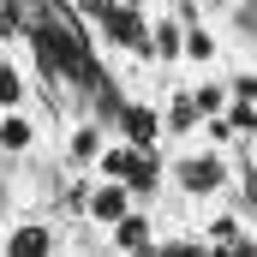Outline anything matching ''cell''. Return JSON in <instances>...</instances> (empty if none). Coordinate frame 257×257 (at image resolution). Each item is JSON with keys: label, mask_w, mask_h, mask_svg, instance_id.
<instances>
[{"label": "cell", "mask_w": 257, "mask_h": 257, "mask_svg": "<svg viewBox=\"0 0 257 257\" xmlns=\"http://www.w3.org/2000/svg\"><path fill=\"white\" fill-rule=\"evenodd\" d=\"M132 203H138V192H132L126 180H102V174H96V180L84 186V203H78V209H84V221H96V227L108 233Z\"/></svg>", "instance_id": "cell-2"}, {"label": "cell", "mask_w": 257, "mask_h": 257, "mask_svg": "<svg viewBox=\"0 0 257 257\" xmlns=\"http://www.w3.org/2000/svg\"><path fill=\"white\" fill-rule=\"evenodd\" d=\"M156 239H162V227H156V215H150L144 203H132L126 215L108 227V245H114V251H150Z\"/></svg>", "instance_id": "cell-4"}, {"label": "cell", "mask_w": 257, "mask_h": 257, "mask_svg": "<svg viewBox=\"0 0 257 257\" xmlns=\"http://www.w3.org/2000/svg\"><path fill=\"white\" fill-rule=\"evenodd\" d=\"M197 126H203V114H197V102H192V90H180V96H168L162 102V138H197Z\"/></svg>", "instance_id": "cell-9"}, {"label": "cell", "mask_w": 257, "mask_h": 257, "mask_svg": "<svg viewBox=\"0 0 257 257\" xmlns=\"http://www.w3.org/2000/svg\"><path fill=\"white\" fill-rule=\"evenodd\" d=\"M221 84H227V102H257V72H245V66L227 72Z\"/></svg>", "instance_id": "cell-15"}, {"label": "cell", "mask_w": 257, "mask_h": 257, "mask_svg": "<svg viewBox=\"0 0 257 257\" xmlns=\"http://www.w3.org/2000/svg\"><path fill=\"white\" fill-rule=\"evenodd\" d=\"M120 138L156 150V144H162V102H126V114H120Z\"/></svg>", "instance_id": "cell-7"}, {"label": "cell", "mask_w": 257, "mask_h": 257, "mask_svg": "<svg viewBox=\"0 0 257 257\" xmlns=\"http://www.w3.org/2000/svg\"><path fill=\"white\" fill-rule=\"evenodd\" d=\"M221 126H227V144H233V138L251 144L257 138V102H227V108H221Z\"/></svg>", "instance_id": "cell-13"}, {"label": "cell", "mask_w": 257, "mask_h": 257, "mask_svg": "<svg viewBox=\"0 0 257 257\" xmlns=\"http://www.w3.org/2000/svg\"><path fill=\"white\" fill-rule=\"evenodd\" d=\"M120 6H156V0H120Z\"/></svg>", "instance_id": "cell-16"}, {"label": "cell", "mask_w": 257, "mask_h": 257, "mask_svg": "<svg viewBox=\"0 0 257 257\" xmlns=\"http://www.w3.org/2000/svg\"><path fill=\"white\" fill-rule=\"evenodd\" d=\"M215 54H221L215 30H203V24H186V36H180V60H192V66H215Z\"/></svg>", "instance_id": "cell-12"}, {"label": "cell", "mask_w": 257, "mask_h": 257, "mask_svg": "<svg viewBox=\"0 0 257 257\" xmlns=\"http://www.w3.org/2000/svg\"><path fill=\"white\" fill-rule=\"evenodd\" d=\"M192 102H197V114H221L227 108V84L221 78H203V84H192Z\"/></svg>", "instance_id": "cell-14"}, {"label": "cell", "mask_w": 257, "mask_h": 257, "mask_svg": "<svg viewBox=\"0 0 257 257\" xmlns=\"http://www.w3.org/2000/svg\"><path fill=\"white\" fill-rule=\"evenodd\" d=\"M36 114H30V102L24 108H0V156H30L36 150Z\"/></svg>", "instance_id": "cell-6"}, {"label": "cell", "mask_w": 257, "mask_h": 257, "mask_svg": "<svg viewBox=\"0 0 257 257\" xmlns=\"http://www.w3.org/2000/svg\"><path fill=\"white\" fill-rule=\"evenodd\" d=\"M30 102V72L18 66V54H0V108H24Z\"/></svg>", "instance_id": "cell-11"}, {"label": "cell", "mask_w": 257, "mask_h": 257, "mask_svg": "<svg viewBox=\"0 0 257 257\" xmlns=\"http://www.w3.org/2000/svg\"><path fill=\"white\" fill-rule=\"evenodd\" d=\"M168 180H174V192L192 197V203H215V197L233 186V162H227V150L221 144H197V138H186V150L168 162Z\"/></svg>", "instance_id": "cell-1"}, {"label": "cell", "mask_w": 257, "mask_h": 257, "mask_svg": "<svg viewBox=\"0 0 257 257\" xmlns=\"http://www.w3.org/2000/svg\"><path fill=\"white\" fill-rule=\"evenodd\" d=\"M192 245H203V251H257V233L233 215V209H221V215H209L192 233Z\"/></svg>", "instance_id": "cell-3"}, {"label": "cell", "mask_w": 257, "mask_h": 257, "mask_svg": "<svg viewBox=\"0 0 257 257\" xmlns=\"http://www.w3.org/2000/svg\"><path fill=\"white\" fill-rule=\"evenodd\" d=\"M180 36H186V24H180L174 12H150V36H144V60H150V66H174V60H180Z\"/></svg>", "instance_id": "cell-5"}, {"label": "cell", "mask_w": 257, "mask_h": 257, "mask_svg": "<svg viewBox=\"0 0 257 257\" xmlns=\"http://www.w3.org/2000/svg\"><path fill=\"white\" fill-rule=\"evenodd\" d=\"M102 144H108V132H102V120H78V126L66 132V168H96V156H102Z\"/></svg>", "instance_id": "cell-8"}, {"label": "cell", "mask_w": 257, "mask_h": 257, "mask_svg": "<svg viewBox=\"0 0 257 257\" xmlns=\"http://www.w3.org/2000/svg\"><path fill=\"white\" fill-rule=\"evenodd\" d=\"M0 245H6V251H54L60 233H54L48 221H12V227L0 233Z\"/></svg>", "instance_id": "cell-10"}]
</instances>
